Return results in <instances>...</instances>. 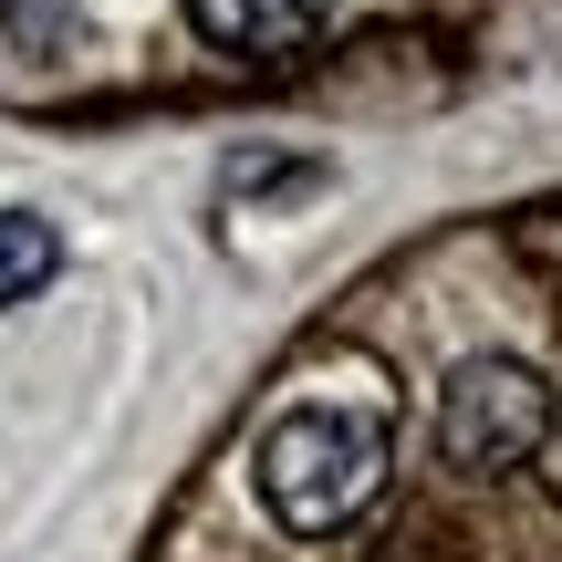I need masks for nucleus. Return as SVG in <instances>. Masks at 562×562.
Masks as SVG:
<instances>
[{
  "instance_id": "20e7f679",
  "label": "nucleus",
  "mask_w": 562,
  "mask_h": 562,
  "mask_svg": "<svg viewBox=\"0 0 562 562\" xmlns=\"http://www.w3.org/2000/svg\"><path fill=\"white\" fill-rule=\"evenodd\" d=\"M53 271H63V229L32 220V209H0V313H11L21 292H42Z\"/></svg>"
},
{
  "instance_id": "7ed1b4c3",
  "label": "nucleus",
  "mask_w": 562,
  "mask_h": 562,
  "mask_svg": "<svg viewBox=\"0 0 562 562\" xmlns=\"http://www.w3.org/2000/svg\"><path fill=\"white\" fill-rule=\"evenodd\" d=\"M188 21H199L220 53L281 63V53H302V42L334 21V0H188Z\"/></svg>"
},
{
  "instance_id": "f257e3e1",
  "label": "nucleus",
  "mask_w": 562,
  "mask_h": 562,
  "mask_svg": "<svg viewBox=\"0 0 562 562\" xmlns=\"http://www.w3.org/2000/svg\"><path fill=\"white\" fill-rule=\"evenodd\" d=\"M250 480H261V510L281 531H302V542L313 531H344L385 490V427L364 406H292L261 438Z\"/></svg>"
},
{
  "instance_id": "f03ea898",
  "label": "nucleus",
  "mask_w": 562,
  "mask_h": 562,
  "mask_svg": "<svg viewBox=\"0 0 562 562\" xmlns=\"http://www.w3.org/2000/svg\"><path fill=\"white\" fill-rule=\"evenodd\" d=\"M542 438H552V385L531 375V364L480 355V364L448 375V396H438V448H448L459 469H521Z\"/></svg>"
}]
</instances>
